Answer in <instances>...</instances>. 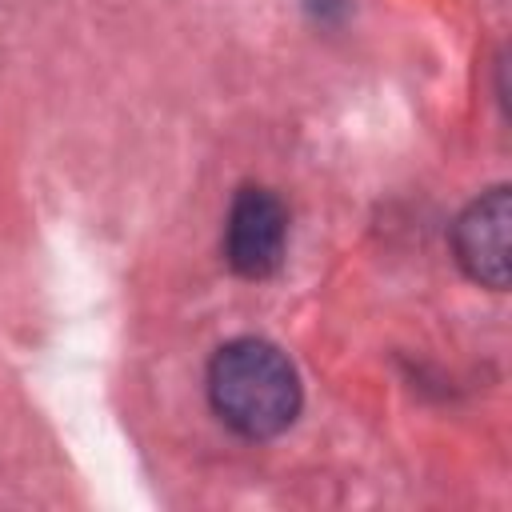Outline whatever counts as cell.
I'll list each match as a JSON object with an SVG mask.
<instances>
[{
    "instance_id": "cell-3",
    "label": "cell",
    "mask_w": 512,
    "mask_h": 512,
    "mask_svg": "<svg viewBox=\"0 0 512 512\" xmlns=\"http://www.w3.org/2000/svg\"><path fill=\"white\" fill-rule=\"evenodd\" d=\"M508 220H512L508 188H492L468 204V212L456 220L452 232L460 268L476 284H488L496 292L508 284Z\"/></svg>"
},
{
    "instance_id": "cell-2",
    "label": "cell",
    "mask_w": 512,
    "mask_h": 512,
    "mask_svg": "<svg viewBox=\"0 0 512 512\" xmlns=\"http://www.w3.org/2000/svg\"><path fill=\"white\" fill-rule=\"evenodd\" d=\"M288 240V212L268 188H240L224 228V256L232 272L264 280L280 268Z\"/></svg>"
},
{
    "instance_id": "cell-1",
    "label": "cell",
    "mask_w": 512,
    "mask_h": 512,
    "mask_svg": "<svg viewBox=\"0 0 512 512\" xmlns=\"http://www.w3.org/2000/svg\"><path fill=\"white\" fill-rule=\"evenodd\" d=\"M208 396L216 416L248 440L284 432L300 412L296 368L276 344L252 336L232 340L212 356Z\"/></svg>"
}]
</instances>
